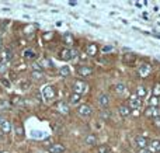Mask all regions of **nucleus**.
<instances>
[{"label": "nucleus", "instance_id": "nucleus-30", "mask_svg": "<svg viewBox=\"0 0 160 153\" xmlns=\"http://www.w3.org/2000/svg\"><path fill=\"white\" fill-rule=\"evenodd\" d=\"M24 58L25 59H34L35 58V53H34L31 49H27V51H24Z\"/></svg>", "mask_w": 160, "mask_h": 153}, {"label": "nucleus", "instance_id": "nucleus-22", "mask_svg": "<svg viewBox=\"0 0 160 153\" xmlns=\"http://www.w3.org/2000/svg\"><path fill=\"white\" fill-rule=\"evenodd\" d=\"M11 107V103L10 101H6V100H0V110H8Z\"/></svg>", "mask_w": 160, "mask_h": 153}, {"label": "nucleus", "instance_id": "nucleus-42", "mask_svg": "<svg viewBox=\"0 0 160 153\" xmlns=\"http://www.w3.org/2000/svg\"><path fill=\"white\" fill-rule=\"evenodd\" d=\"M0 120H2V117H0Z\"/></svg>", "mask_w": 160, "mask_h": 153}, {"label": "nucleus", "instance_id": "nucleus-15", "mask_svg": "<svg viewBox=\"0 0 160 153\" xmlns=\"http://www.w3.org/2000/svg\"><path fill=\"white\" fill-rule=\"evenodd\" d=\"M58 110L62 112V115H68V114H69V111H70V110H69V104L62 103V101H61V103H58Z\"/></svg>", "mask_w": 160, "mask_h": 153}, {"label": "nucleus", "instance_id": "nucleus-29", "mask_svg": "<svg viewBox=\"0 0 160 153\" xmlns=\"http://www.w3.org/2000/svg\"><path fill=\"white\" fill-rule=\"evenodd\" d=\"M70 59H73V61H78L79 59V51L76 48L70 49Z\"/></svg>", "mask_w": 160, "mask_h": 153}, {"label": "nucleus", "instance_id": "nucleus-2", "mask_svg": "<svg viewBox=\"0 0 160 153\" xmlns=\"http://www.w3.org/2000/svg\"><path fill=\"white\" fill-rule=\"evenodd\" d=\"M42 96H44L45 101H51L55 98L56 93H55V89H53L52 86H45L44 90H42Z\"/></svg>", "mask_w": 160, "mask_h": 153}, {"label": "nucleus", "instance_id": "nucleus-5", "mask_svg": "<svg viewBox=\"0 0 160 153\" xmlns=\"http://www.w3.org/2000/svg\"><path fill=\"white\" fill-rule=\"evenodd\" d=\"M135 145L138 146V149H145V148H148V145H149V141H148L146 136L139 135V136L135 138Z\"/></svg>", "mask_w": 160, "mask_h": 153}, {"label": "nucleus", "instance_id": "nucleus-3", "mask_svg": "<svg viewBox=\"0 0 160 153\" xmlns=\"http://www.w3.org/2000/svg\"><path fill=\"white\" fill-rule=\"evenodd\" d=\"M145 115L149 118H160V108L159 107H148L146 110H145Z\"/></svg>", "mask_w": 160, "mask_h": 153}, {"label": "nucleus", "instance_id": "nucleus-41", "mask_svg": "<svg viewBox=\"0 0 160 153\" xmlns=\"http://www.w3.org/2000/svg\"><path fill=\"white\" fill-rule=\"evenodd\" d=\"M2 48H3V41H2V38H0V51H2Z\"/></svg>", "mask_w": 160, "mask_h": 153}, {"label": "nucleus", "instance_id": "nucleus-31", "mask_svg": "<svg viewBox=\"0 0 160 153\" xmlns=\"http://www.w3.org/2000/svg\"><path fill=\"white\" fill-rule=\"evenodd\" d=\"M11 104H14V106H21V104H22L21 97H18V96H14V97L11 98Z\"/></svg>", "mask_w": 160, "mask_h": 153}, {"label": "nucleus", "instance_id": "nucleus-21", "mask_svg": "<svg viewBox=\"0 0 160 153\" xmlns=\"http://www.w3.org/2000/svg\"><path fill=\"white\" fill-rule=\"evenodd\" d=\"M31 77L34 79V80H41V79H44V73L42 72H31Z\"/></svg>", "mask_w": 160, "mask_h": 153}, {"label": "nucleus", "instance_id": "nucleus-35", "mask_svg": "<svg viewBox=\"0 0 160 153\" xmlns=\"http://www.w3.org/2000/svg\"><path fill=\"white\" fill-rule=\"evenodd\" d=\"M32 69H34V72H42V66L38 62H34L32 63Z\"/></svg>", "mask_w": 160, "mask_h": 153}, {"label": "nucleus", "instance_id": "nucleus-33", "mask_svg": "<svg viewBox=\"0 0 160 153\" xmlns=\"http://www.w3.org/2000/svg\"><path fill=\"white\" fill-rule=\"evenodd\" d=\"M7 69H8L7 63H6V62H0V73H6Z\"/></svg>", "mask_w": 160, "mask_h": 153}, {"label": "nucleus", "instance_id": "nucleus-20", "mask_svg": "<svg viewBox=\"0 0 160 153\" xmlns=\"http://www.w3.org/2000/svg\"><path fill=\"white\" fill-rule=\"evenodd\" d=\"M136 59V56L133 55V53H127V55L124 56V61L127 62V63H133Z\"/></svg>", "mask_w": 160, "mask_h": 153}, {"label": "nucleus", "instance_id": "nucleus-26", "mask_svg": "<svg viewBox=\"0 0 160 153\" xmlns=\"http://www.w3.org/2000/svg\"><path fill=\"white\" fill-rule=\"evenodd\" d=\"M86 143H87V145H96V143H97V138L94 136V135H88V136L86 138Z\"/></svg>", "mask_w": 160, "mask_h": 153}, {"label": "nucleus", "instance_id": "nucleus-6", "mask_svg": "<svg viewBox=\"0 0 160 153\" xmlns=\"http://www.w3.org/2000/svg\"><path fill=\"white\" fill-rule=\"evenodd\" d=\"M142 104L143 103H142L141 98H138L136 96H132V97L129 98V106L128 107H129L131 110H139L142 107Z\"/></svg>", "mask_w": 160, "mask_h": 153}, {"label": "nucleus", "instance_id": "nucleus-40", "mask_svg": "<svg viewBox=\"0 0 160 153\" xmlns=\"http://www.w3.org/2000/svg\"><path fill=\"white\" fill-rule=\"evenodd\" d=\"M68 3H69L70 6H76V4H78V2H76V0H69Z\"/></svg>", "mask_w": 160, "mask_h": 153}, {"label": "nucleus", "instance_id": "nucleus-10", "mask_svg": "<svg viewBox=\"0 0 160 153\" xmlns=\"http://www.w3.org/2000/svg\"><path fill=\"white\" fill-rule=\"evenodd\" d=\"M49 153H63L66 149H65L63 145H61V143H53V145L49 146Z\"/></svg>", "mask_w": 160, "mask_h": 153}, {"label": "nucleus", "instance_id": "nucleus-25", "mask_svg": "<svg viewBox=\"0 0 160 153\" xmlns=\"http://www.w3.org/2000/svg\"><path fill=\"white\" fill-rule=\"evenodd\" d=\"M14 134H16V136H18V138H21V136H24V129H22V126H14Z\"/></svg>", "mask_w": 160, "mask_h": 153}, {"label": "nucleus", "instance_id": "nucleus-19", "mask_svg": "<svg viewBox=\"0 0 160 153\" xmlns=\"http://www.w3.org/2000/svg\"><path fill=\"white\" fill-rule=\"evenodd\" d=\"M80 98H82V96L76 94V93H72L69 97V104H78L80 101Z\"/></svg>", "mask_w": 160, "mask_h": 153}, {"label": "nucleus", "instance_id": "nucleus-43", "mask_svg": "<svg viewBox=\"0 0 160 153\" xmlns=\"http://www.w3.org/2000/svg\"><path fill=\"white\" fill-rule=\"evenodd\" d=\"M0 153H2V152H0Z\"/></svg>", "mask_w": 160, "mask_h": 153}, {"label": "nucleus", "instance_id": "nucleus-23", "mask_svg": "<svg viewBox=\"0 0 160 153\" xmlns=\"http://www.w3.org/2000/svg\"><path fill=\"white\" fill-rule=\"evenodd\" d=\"M11 58H13V53H11L10 49H6L4 51V55H3V59H4V62L7 63V62L11 61Z\"/></svg>", "mask_w": 160, "mask_h": 153}, {"label": "nucleus", "instance_id": "nucleus-38", "mask_svg": "<svg viewBox=\"0 0 160 153\" xmlns=\"http://www.w3.org/2000/svg\"><path fill=\"white\" fill-rule=\"evenodd\" d=\"M138 153H152V152H150L148 148H145V149H138Z\"/></svg>", "mask_w": 160, "mask_h": 153}, {"label": "nucleus", "instance_id": "nucleus-17", "mask_svg": "<svg viewBox=\"0 0 160 153\" xmlns=\"http://www.w3.org/2000/svg\"><path fill=\"white\" fill-rule=\"evenodd\" d=\"M97 52H98V47H97L96 44H90V45L87 47V53H88L90 56H96Z\"/></svg>", "mask_w": 160, "mask_h": 153}, {"label": "nucleus", "instance_id": "nucleus-7", "mask_svg": "<svg viewBox=\"0 0 160 153\" xmlns=\"http://www.w3.org/2000/svg\"><path fill=\"white\" fill-rule=\"evenodd\" d=\"M78 112L82 117H90L91 115V107L87 106V104H80L79 108H78Z\"/></svg>", "mask_w": 160, "mask_h": 153}, {"label": "nucleus", "instance_id": "nucleus-9", "mask_svg": "<svg viewBox=\"0 0 160 153\" xmlns=\"http://www.w3.org/2000/svg\"><path fill=\"white\" fill-rule=\"evenodd\" d=\"M98 104L102 108L108 107V104H110V96H108L107 93H101V94L98 96Z\"/></svg>", "mask_w": 160, "mask_h": 153}, {"label": "nucleus", "instance_id": "nucleus-16", "mask_svg": "<svg viewBox=\"0 0 160 153\" xmlns=\"http://www.w3.org/2000/svg\"><path fill=\"white\" fill-rule=\"evenodd\" d=\"M61 59L62 61H65V62L72 61V59H70V49L69 48H65V49L61 51Z\"/></svg>", "mask_w": 160, "mask_h": 153}, {"label": "nucleus", "instance_id": "nucleus-27", "mask_svg": "<svg viewBox=\"0 0 160 153\" xmlns=\"http://www.w3.org/2000/svg\"><path fill=\"white\" fill-rule=\"evenodd\" d=\"M63 41H65V44H73V41H75V39H73V35L72 34H65L63 35Z\"/></svg>", "mask_w": 160, "mask_h": 153}, {"label": "nucleus", "instance_id": "nucleus-39", "mask_svg": "<svg viewBox=\"0 0 160 153\" xmlns=\"http://www.w3.org/2000/svg\"><path fill=\"white\" fill-rule=\"evenodd\" d=\"M155 126L160 128V118H156V120H155Z\"/></svg>", "mask_w": 160, "mask_h": 153}, {"label": "nucleus", "instance_id": "nucleus-32", "mask_svg": "<svg viewBox=\"0 0 160 153\" xmlns=\"http://www.w3.org/2000/svg\"><path fill=\"white\" fill-rule=\"evenodd\" d=\"M159 96H160V83L156 84L155 89H153V97H158L159 98Z\"/></svg>", "mask_w": 160, "mask_h": 153}, {"label": "nucleus", "instance_id": "nucleus-1", "mask_svg": "<svg viewBox=\"0 0 160 153\" xmlns=\"http://www.w3.org/2000/svg\"><path fill=\"white\" fill-rule=\"evenodd\" d=\"M86 91H87V83H86V81L76 80L75 83H73V93L82 96V94H84Z\"/></svg>", "mask_w": 160, "mask_h": 153}, {"label": "nucleus", "instance_id": "nucleus-34", "mask_svg": "<svg viewBox=\"0 0 160 153\" xmlns=\"http://www.w3.org/2000/svg\"><path fill=\"white\" fill-rule=\"evenodd\" d=\"M149 104H150V107H158L159 98H158V97H152V98L149 100Z\"/></svg>", "mask_w": 160, "mask_h": 153}, {"label": "nucleus", "instance_id": "nucleus-14", "mask_svg": "<svg viewBox=\"0 0 160 153\" xmlns=\"http://www.w3.org/2000/svg\"><path fill=\"white\" fill-rule=\"evenodd\" d=\"M146 94H148V90H146V87H143V86H139L138 89H136V91H135V96L138 98H143V97H146Z\"/></svg>", "mask_w": 160, "mask_h": 153}, {"label": "nucleus", "instance_id": "nucleus-28", "mask_svg": "<svg viewBox=\"0 0 160 153\" xmlns=\"http://www.w3.org/2000/svg\"><path fill=\"white\" fill-rule=\"evenodd\" d=\"M61 76H69L70 75V67L69 66H62L61 70H59Z\"/></svg>", "mask_w": 160, "mask_h": 153}, {"label": "nucleus", "instance_id": "nucleus-13", "mask_svg": "<svg viewBox=\"0 0 160 153\" xmlns=\"http://www.w3.org/2000/svg\"><path fill=\"white\" fill-rule=\"evenodd\" d=\"M118 111H119V115H121V117H129V114H131V108L128 106H125V104L119 106Z\"/></svg>", "mask_w": 160, "mask_h": 153}, {"label": "nucleus", "instance_id": "nucleus-37", "mask_svg": "<svg viewBox=\"0 0 160 153\" xmlns=\"http://www.w3.org/2000/svg\"><path fill=\"white\" fill-rule=\"evenodd\" d=\"M102 52H105V53H110V52H112V47H111V45H105V47H102Z\"/></svg>", "mask_w": 160, "mask_h": 153}, {"label": "nucleus", "instance_id": "nucleus-18", "mask_svg": "<svg viewBox=\"0 0 160 153\" xmlns=\"http://www.w3.org/2000/svg\"><path fill=\"white\" fill-rule=\"evenodd\" d=\"M115 90L118 94L121 96H125V93H127V86H125L124 83H117L115 84Z\"/></svg>", "mask_w": 160, "mask_h": 153}, {"label": "nucleus", "instance_id": "nucleus-12", "mask_svg": "<svg viewBox=\"0 0 160 153\" xmlns=\"http://www.w3.org/2000/svg\"><path fill=\"white\" fill-rule=\"evenodd\" d=\"M78 73L80 76H84V77H87V76L93 75V70H91V67L88 66H79L78 67Z\"/></svg>", "mask_w": 160, "mask_h": 153}, {"label": "nucleus", "instance_id": "nucleus-4", "mask_svg": "<svg viewBox=\"0 0 160 153\" xmlns=\"http://www.w3.org/2000/svg\"><path fill=\"white\" fill-rule=\"evenodd\" d=\"M11 129H13V126H11V122L8 120H0V131H2V134L7 135L11 132Z\"/></svg>", "mask_w": 160, "mask_h": 153}, {"label": "nucleus", "instance_id": "nucleus-11", "mask_svg": "<svg viewBox=\"0 0 160 153\" xmlns=\"http://www.w3.org/2000/svg\"><path fill=\"white\" fill-rule=\"evenodd\" d=\"M149 151L152 152V153H158L160 152V141L159 139H153V141H150L149 142Z\"/></svg>", "mask_w": 160, "mask_h": 153}, {"label": "nucleus", "instance_id": "nucleus-36", "mask_svg": "<svg viewBox=\"0 0 160 153\" xmlns=\"http://www.w3.org/2000/svg\"><path fill=\"white\" fill-rule=\"evenodd\" d=\"M110 115H111V112L108 111V110H107V111H105V110H104V111H101V118H102V120H108V118H110Z\"/></svg>", "mask_w": 160, "mask_h": 153}, {"label": "nucleus", "instance_id": "nucleus-24", "mask_svg": "<svg viewBox=\"0 0 160 153\" xmlns=\"http://www.w3.org/2000/svg\"><path fill=\"white\" fill-rule=\"evenodd\" d=\"M96 153H111V149L108 148L107 145H101L97 148V152Z\"/></svg>", "mask_w": 160, "mask_h": 153}, {"label": "nucleus", "instance_id": "nucleus-8", "mask_svg": "<svg viewBox=\"0 0 160 153\" xmlns=\"http://www.w3.org/2000/svg\"><path fill=\"white\" fill-rule=\"evenodd\" d=\"M150 70H152V67H150L149 63H142L141 66H139L138 72H139V76H141V77H146V76H149Z\"/></svg>", "mask_w": 160, "mask_h": 153}]
</instances>
